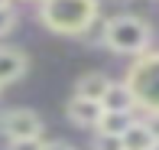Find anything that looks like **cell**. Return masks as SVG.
Instances as JSON below:
<instances>
[{"label": "cell", "mask_w": 159, "mask_h": 150, "mask_svg": "<svg viewBox=\"0 0 159 150\" xmlns=\"http://www.w3.org/2000/svg\"><path fill=\"white\" fill-rule=\"evenodd\" d=\"M156 134L146 127V121H133V127L124 134V150H156Z\"/></svg>", "instance_id": "cell-9"}, {"label": "cell", "mask_w": 159, "mask_h": 150, "mask_svg": "<svg viewBox=\"0 0 159 150\" xmlns=\"http://www.w3.org/2000/svg\"><path fill=\"white\" fill-rule=\"evenodd\" d=\"M0 131L7 134L10 140H33L42 134V121L36 111H26V108H13L0 118Z\"/></svg>", "instance_id": "cell-4"}, {"label": "cell", "mask_w": 159, "mask_h": 150, "mask_svg": "<svg viewBox=\"0 0 159 150\" xmlns=\"http://www.w3.org/2000/svg\"><path fill=\"white\" fill-rule=\"evenodd\" d=\"M23 72H26V56L16 49H0V85L16 82Z\"/></svg>", "instance_id": "cell-8"}, {"label": "cell", "mask_w": 159, "mask_h": 150, "mask_svg": "<svg viewBox=\"0 0 159 150\" xmlns=\"http://www.w3.org/2000/svg\"><path fill=\"white\" fill-rule=\"evenodd\" d=\"M46 150H75V147L65 144V140H52V144H46Z\"/></svg>", "instance_id": "cell-15"}, {"label": "cell", "mask_w": 159, "mask_h": 150, "mask_svg": "<svg viewBox=\"0 0 159 150\" xmlns=\"http://www.w3.org/2000/svg\"><path fill=\"white\" fill-rule=\"evenodd\" d=\"M98 150H124V137H111V134H101V137H98Z\"/></svg>", "instance_id": "cell-12"}, {"label": "cell", "mask_w": 159, "mask_h": 150, "mask_svg": "<svg viewBox=\"0 0 159 150\" xmlns=\"http://www.w3.org/2000/svg\"><path fill=\"white\" fill-rule=\"evenodd\" d=\"M104 42L114 49V52H120V56H146V49H149V26L143 23L140 17L120 13V17L107 20Z\"/></svg>", "instance_id": "cell-2"}, {"label": "cell", "mask_w": 159, "mask_h": 150, "mask_svg": "<svg viewBox=\"0 0 159 150\" xmlns=\"http://www.w3.org/2000/svg\"><path fill=\"white\" fill-rule=\"evenodd\" d=\"M0 7H10V0H0Z\"/></svg>", "instance_id": "cell-16"}, {"label": "cell", "mask_w": 159, "mask_h": 150, "mask_svg": "<svg viewBox=\"0 0 159 150\" xmlns=\"http://www.w3.org/2000/svg\"><path fill=\"white\" fill-rule=\"evenodd\" d=\"M130 127H133V118H130V114H120V111H104V118H101L98 131H101V134H111V137H124Z\"/></svg>", "instance_id": "cell-10"}, {"label": "cell", "mask_w": 159, "mask_h": 150, "mask_svg": "<svg viewBox=\"0 0 159 150\" xmlns=\"http://www.w3.org/2000/svg\"><path fill=\"white\" fill-rule=\"evenodd\" d=\"M0 88H3V85H0Z\"/></svg>", "instance_id": "cell-18"}, {"label": "cell", "mask_w": 159, "mask_h": 150, "mask_svg": "<svg viewBox=\"0 0 159 150\" xmlns=\"http://www.w3.org/2000/svg\"><path fill=\"white\" fill-rule=\"evenodd\" d=\"M111 85H114V82H111L104 72H88V75L78 78L75 95H78V98H91V101H104V95H107Z\"/></svg>", "instance_id": "cell-7"}, {"label": "cell", "mask_w": 159, "mask_h": 150, "mask_svg": "<svg viewBox=\"0 0 159 150\" xmlns=\"http://www.w3.org/2000/svg\"><path fill=\"white\" fill-rule=\"evenodd\" d=\"M156 150H159V144H156Z\"/></svg>", "instance_id": "cell-17"}, {"label": "cell", "mask_w": 159, "mask_h": 150, "mask_svg": "<svg viewBox=\"0 0 159 150\" xmlns=\"http://www.w3.org/2000/svg\"><path fill=\"white\" fill-rule=\"evenodd\" d=\"M13 23H16V13H13L10 7H0V36H7V33L13 30Z\"/></svg>", "instance_id": "cell-11"}, {"label": "cell", "mask_w": 159, "mask_h": 150, "mask_svg": "<svg viewBox=\"0 0 159 150\" xmlns=\"http://www.w3.org/2000/svg\"><path fill=\"white\" fill-rule=\"evenodd\" d=\"M10 150H46V144H42L39 137H33V140H10Z\"/></svg>", "instance_id": "cell-13"}, {"label": "cell", "mask_w": 159, "mask_h": 150, "mask_svg": "<svg viewBox=\"0 0 159 150\" xmlns=\"http://www.w3.org/2000/svg\"><path fill=\"white\" fill-rule=\"evenodd\" d=\"M65 114H68V121H71L75 127H98L101 118H104V104L75 95V98L68 101V108H65Z\"/></svg>", "instance_id": "cell-5"}, {"label": "cell", "mask_w": 159, "mask_h": 150, "mask_svg": "<svg viewBox=\"0 0 159 150\" xmlns=\"http://www.w3.org/2000/svg\"><path fill=\"white\" fill-rule=\"evenodd\" d=\"M146 127H149V131L156 134V140H159V111H156V114H149V121H146Z\"/></svg>", "instance_id": "cell-14"}, {"label": "cell", "mask_w": 159, "mask_h": 150, "mask_svg": "<svg viewBox=\"0 0 159 150\" xmlns=\"http://www.w3.org/2000/svg\"><path fill=\"white\" fill-rule=\"evenodd\" d=\"M104 111H120V114H130L136 108V95L130 91V85L127 82H114L111 88H107V95H104Z\"/></svg>", "instance_id": "cell-6"}, {"label": "cell", "mask_w": 159, "mask_h": 150, "mask_svg": "<svg viewBox=\"0 0 159 150\" xmlns=\"http://www.w3.org/2000/svg\"><path fill=\"white\" fill-rule=\"evenodd\" d=\"M130 91L136 95V104L149 114L159 111V52H146L136 59V65L127 75Z\"/></svg>", "instance_id": "cell-3"}, {"label": "cell", "mask_w": 159, "mask_h": 150, "mask_svg": "<svg viewBox=\"0 0 159 150\" xmlns=\"http://www.w3.org/2000/svg\"><path fill=\"white\" fill-rule=\"evenodd\" d=\"M39 20L59 36H81L98 20V0H42Z\"/></svg>", "instance_id": "cell-1"}]
</instances>
